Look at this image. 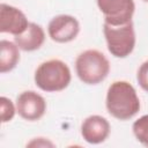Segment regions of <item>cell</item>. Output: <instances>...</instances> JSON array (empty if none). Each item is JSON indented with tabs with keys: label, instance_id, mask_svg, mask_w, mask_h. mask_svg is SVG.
Returning <instances> with one entry per match:
<instances>
[{
	"label": "cell",
	"instance_id": "6da1fadb",
	"mask_svg": "<svg viewBox=\"0 0 148 148\" xmlns=\"http://www.w3.org/2000/svg\"><path fill=\"white\" fill-rule=\"evenodd\" d=\"M105 105L108 112L116 119L128 120L139 112L140 99L130 82L114 81L108 89Z\"/></svg>",
	"mask_w": 148,
	"mask_h": 148
},
{
	"label": "cell",
	"instance_id": "7a4b0ae2",
	"mask_svg": "<svg viewBox=\"0 0 148 148\" xmlns=\"http://www.w3.org/2000/svg\"><path fill=\"white\" fill-rule=\"evenodd\" d=\"M36 86L46 92L61 91L68 87L72 80L69 67L59 59L42 62L35 72Z\"/></svg>",
	"mask_w": 148,
	"mask_h": 148
},
{
	"label": "cell",
	"instance_id": "3957f363",
	"mask_svg": "<svg viewBox=\"0 0 148 148\" xmlns=\"http://www.w3.org/2000/svg\"><path fill=\"white\" fill-rule=\"evenodd\" d=\"M75 71L83 83L98 84L109 75L110 62L98 50H86L77 56Z\"/></svg>",
	"mask_w": 148,
	"mask_h": 148
},
{
	"label": "cell",
	"instance_id": "277c9868",
	"mask_svg": "<svg viewBox=\"0 0 148 148\" xmlns=\"http://www.w3.org/2000/svg\"><path fill=\"white\" fill-rule=\"evenodd\" d=\"M103 32L108 44L109 52L116 58H126L135 46V31L133 22L120 25L103 24Z\"/></svg>",
	"mask_w": 148,
	"mask_h": 148
},
{
	"label": "cell",
	"instance_id": "5b68a950",
	"mask_svg": "<svg viewBox=\"0 0 148 148\" xmlns=\"http://www.w3.org/2000/svg\"><path fill=\"white\" fill-rule=\"evenodd\" d=\"M104 15V22L111 25L126 24L132 21L135 3L133 0H96Z\"/></svg>",
	"mask_w": 148,
	"mask_h": 148
},
{
	"label": "cell",
	"instance_id": "8992f818",
	"mask_svg": "<svg viewBox=\"0 0 148 148\" xmlns=\"http://www.w3.org/2000/svg\"><path fill=\"white\" fill-rule=\"evenodd\" d=\"M16 111L18 116L28 121L40 119L46 111L44 97L34 90L21 92L16 98Z\"/></svg>",
	"mask_w": 148,
	"mask_h": 148
},
{
	"label": "cell",
	"instance_id": "52a82bcc",
	"mask_svg": "<svg viewBox=\"0 0 148 148\" xmlns=\"http://www.w3.org/2000/svg\"><path fill=\"white\" fill-rule=\"evenodd\" d=\"M47 32L50 38L56 43H68L76 38L80 32V23L79 21L72 16L61 14L54 16L49 25Z\"/></svg>",
	"mask_w": 148,
	"mask_h": 148
},
{
	"label": "cell",
	"instance_id": "ba28073f",
	"mask_svg": "<svg viewBox=\"0 0 148 148\" xmlns=\"http://www.w3.org/2000/svg\"><path fill=\"white\" fill-rule=\"evenodd\" d=\"M28 25V18L22 10L7 3L0 5V32L17 36L24 32Z\"/></svg>",
	"mask_w": 148,
	"mask_h": 148
},
{
	"label": "cell",
	"instance_id": "9c48e42d",
	"mask_svg": "<svg viewBox=\"0 0 148 148\" xmlns=\"http://www.w3.org/2000/svg\"><path fill=\"white\" fill-rule=\"evenodd\" d=\"M109 121L98 114L87 117L81 125V135L84 141L91 145H98L104 142L110 134Z\"/></svg>",
	"mask_w": 148,
	"mask_h": 148
},
{
	"label": "cell",
	"instance_id": "30bf717a",
	"mask_svg": "<svg viewBox=\"0 0 148 148\" xmlns=\"http://www.w3.org/2000/svg\"><path fill=\"white\" fill-rule=\"evenodd\" d=\"M16 45L20 50L25 52H31L40 49V46L45 42V32L44 29L34 22H29V25L21 35L14 37Z\"/></svg>",
	"mask_w": 148,
	"mask_h": 148
},
{
	"label": "cell",
	"instance_id": "8fae6325",
	"mask_svg": "<svg viewBox=\"0 0 148 148\" xmlns=\"http://www.w3.org/2000/svg\"><path fill=\"white\" fill-rule=\"evenodd\" d=\"M16 43L2 39L0 42V73L13 71L20 61V52Z\"/></svg>",
	"mask_w": 148,
	"mask_h": 148
},
{
	"label": "cell",
	"instance_id": "7c38bea8",
	"mask_svg": "<svg viewBox=\"0 0 148 148\" xmlns=\"http://www.w3.org/2000/svg\"><path fill=\"white\" fill-rule=\"evenodd\" d=\"M132 128L136 140L143 146L148 147V114H145L135 120Z\"/></svg>",
	"mask_w": 148,
	"mask_h": 148
},
{
	"label": "cell",
	"instance_id": "4fadbf2b",
	"mask_svg": "<svg viewBox=\"0 0 148 148\" xmlns=\"http://www.w3.org/2000/svg\"><path fill=\"white\" fill-rule=\"evenodd\" d=\"M0 110H1L0 111L1 123H8V121H10L14 118L15 112H17L16 111V105H14L13 102L9 98L5 97V96H2L0 98Z\"/></svg>",
	"mask_w": 148,
	"mask_h": 148
},
{
	"label": "cell",
	"instance_id": "5bb4252c",
	"mask_svg": "<svg viewBox=\"0 0 148 148\" xmlns=\"http://www.w3.org/2000/svg\"><path fill=\"white\" fill-rule=\"evenodd\" d=\"M136 80L140 87L148 92V60L140 65L136 73Z\"/></svg>",
	"mask_w": 148,
	"mask_h": 148
},
{
	"label": "cell",
	"instance_id": "9a60e30c",
	"mask_svg": "<svg viewBox=\"0 0 148 148\" xmlns=\"http://www.w3.org/2000/svg\"><path fill=\"white\" fill-rule=\"evenodd\" d=\"M142 1H145V2H148V0H142Z\"/></svg>",
	"mask_w": 148,
	"mask_h": 148
}]
</instances>
